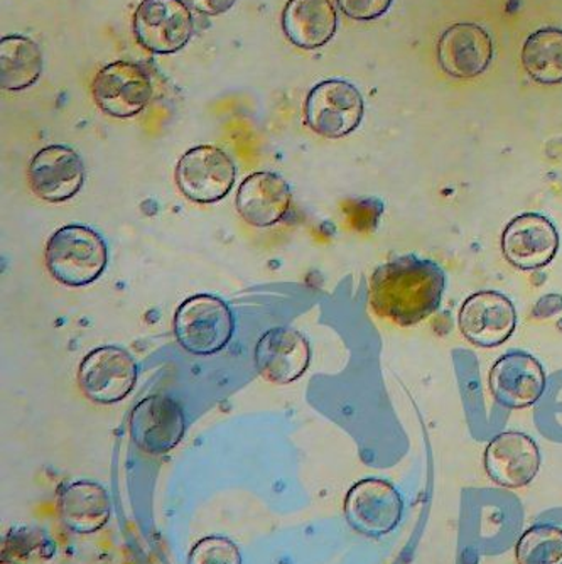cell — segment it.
Wrapping results in <instances>:
<instances>
[{
	"instance_id": "83f0119b",
	"label": "cell",
	"mask_w": 562,
	"mask_h": 564,
	"mask_svg": "<svg viewBox=\"0 0 562 564\" xmlns=\"http://www.w3.org/2000/svg\"><path fill=\"white\" fill-rule=\"evenodd\" d=\"M0 564H15V563H14V561L9 560V557H8V560H6V557H2V563H0Z\"/></svg>"
},
{
	"instance_id": "44dd1931",
	"label": "cell",
	"mask_w": 562,
	"mask_h": 564,
	"mask_svg": "<svg viewBox=\"0 0 562 564\" xmlns=\"http://www.w3.org/2000/svg\"><path fill=\"white\" fill-rule=\"evenodd\" d=\"M43 53L30 37L8 36L0 41V87L22 91L33 87L43 73Z\"/></svg>"
},
{
	"instance_id": "8992f818",
	"label": "cell",
	"mask_w": 562,
	"mask_h": 564,
	"mask_svg": "<svg viewBox=\"0 0 562 564\" xmlns=\"http://www.w3.org/2000/svg\"><path fill=\"white\" fill-rule=\"evenodd\" d=\"M132 25L138 43L152 55L177 53L195 31L192 11L183 0H142Z\"/></svg>"
},
{
	"instance_id": "2e32d148",
	"label": "cell",
	"mask_w": 562,
	"mask_h": 564,
	"mask_svg": "<svg viewBox=\"0 0 562 564\" xmlns=\"http://www.w3.org/2000/svg\"><path fill=\"white\" fill-rule=\"evenodd\" d=\"M544 369L538 358L526 351H510L498 358L490 370V391L495 401L507 409H527L545 391Z\"/></svg>"
},
{
	"instance_id": "d4e9b609",
	"label": "cell",
	"mask_w": 562,
	"mask_h": 564,
	"mask_svg": "<svg viewBox=\"0 0 562 564\" xmlns=\"http://www.w3.org/2000/svg\"><path fill=\"white\" fill-rule=\"evenodd\" d=\"M187 564H244L237 544L221 535H208L193 546Z\"/></svg>"
},
{
	"instance_id": "5b68a950",
	"label": "cell",
	"mask_w": 562,
	"mask_h": 564,
	"mask_svg": "<svg viewBox=\"0 0 562 564\" xmlns=\"http://www.w3.org/2000/svg\"><path fill=\"white\" fill-rule=\"evenodd\" d=\"M237 167L224 149L196 145L181 156L174 173L177 188L199 205L217 203L234 188Z\"/></svg>"
},
{
	"instance_id": "ba28073f",
	"label": "cell",
	"mask_w": 562,
	"mask_h": 564,
	"mask_svg": "<svg viewBox=\"0 0 562 564\" xmlns=\"http://www.w3.org/2000/svg\"><path fill=\"white\" fill-rule=\"evenodd\" d=\"M343 512L352 529L370 538H380L402 521L404 500L389 481L364 478L346 494Z\"/></svg>"
},
{
	"instance_id": "d6986e66",
	"label": "cell",
	"mask_w": 562,
	"mask_h": 564,
	"mask_svg": "<svg viewBox=\"0 0 562 564\" xmlns=\"http://www.w3.org/2000/svg\"><path fill=\"white\" fill-rule=\"evenodd\" d=\"M58 514L63 524L76 534H94L109 522L112 502L97 481H75L58 496Z\"/></svg>"
},
{
	"instance_id": "7a4b0ae2",
	"label": "cell",
	"mask_w": 562,
	"mask_h": 564,
	"mask_svg": "<svg viewBox=\"0 0 562 564\" xmlns=\"http://www.w3.org/2000/svg\"><path fill=\"white\" fill-rule=\"evenodd\" d=\"M107 262L104 237L87 225H65L47 240V271L65 286H88L104 274Z\"/></svg>"
},
{
	"instance_id": "7402d4cb",
	"label": "cell",
	"mask_w": 562,
	"mask_h": 564,
	"mask_svg": "<svg viewBox=\"0 0 562 564\" xmlns=\"http://www.w3.org/2000/svg\"><path fill=\"white\" fill-rule=\"evenodd\" d=\"M522 65L538 84H562V30L544 28L530 34L523 43Z\"/></svg>"
},
{
	"instance_id": "8fae6325",
	"label": "cell",
	"mask_w": 562,
	"mask_h": 564,
	"mask_svg": "<svg viewBox=\"0 0 562 564\" xmlns=\"http://www.w3.org/2000/svg\"><path fill=\"white\" fill-rule=\"evenodd\" d=\"M458 326L463 337L475 347H498L516 332V306L497 291H479L463 303Z\"/></svg>"
},
{
	"instance_id": "cb8c5ba5",
	"label": "cell",
	"mask_w": 562,
	"mask_h": 564,
	"mask_svg": "<svg viewBox=\"0 0 562 564\" xmlns=\"http://www.w3.org/2000/svg\"><path fill=\"white\" fill-rule=\"evenodd\" d=\"M6 554L18 557H51L55 554L56 546L46 532L30 525H15L9 531L2 543Z\"/></svg>"
},
{
	"instance_id": "52a82bcc",
	"label": "cell",
	"mask_w": 562,
	"mask_h": 564,
	"mask_svg": "<svg viewBox=\"0 0 562 564\" xmlns=\"http://www.w3.org/2000/svg\"><path fill=\"white\" fill-rule=\"evenodd\" d=\"M138 364L119 347H98L78 367V386L95 404L112 405L126 399L138 382Z\"/></svg>"
},
{
	"instance_id": "4316f807",
	"label": "cell",
	"mask_w": 562,
	"mask_h": 564,
	"mask_svg": "<svg viewBox=\"0 0 562 564\" xmlns=\"http://www.w3.org/2000/svg\"><path fill=\"white\" fill-rule=\"evenodd\" d=\"M190 6L205 15H220L230 11L237 0H187Z\"/></svg>"
},
{
	"instance_id": "7c38bea8",
	"label": "cell",
	"mask_w": 562,
	"mask_h": 564,
	"mask_svg": "<svg viewBox=\"0 0 562 564\" xmlns=\"http://www.w3.org/2000/svg\"><path fill=\"white\" fill-rule=\"evenodd\" d=\"M28 177L37 198L47 203L68 202L84 186L85 164L68 145H46L31 160Z\"/></svg>"
},
{
	"instance_id": "5bb4252c",
	"label": "cell",
	"mask_w": 562,
	"mask_h": 564,
	"mask_svg": "<svg viewBox=\"0 0 562 564\" xmlns=\"http://www.w3.org/2000/svg\"><path fill=\"white\" fill-rule=\"evenodd\" d=\"M485 471L505 489H522L541 468L538 443L520 431H505L488 443L485 449Z\"/></svg>"
},
{
	"instance_id": "ffe728a7",
	"label": "cell",
	"mask_w": 562,
	"mask_h": 564,
	"mask_svg": "<svg viewBox=\"0 0 562 564\" xmlns=\"http://www.w3.org/2000/svg\"><path fill=\"white\" fill-rule=\"evenodd\" d=\"M338 14L329 0H289L282 31L294 46L317 50L335 36Z\"/></svg>"
},
{
	"instance_id": "9a60e30c",
	"label": "cell",
	"mask_w": 562,
	"mask_h": 564,
	"mask_svg": "<svg viewBox=\"0 0 562 564\" xmlns=\"http://www.w3.org/2000/svg\"><path fill=\"white\" fill-rule=\"evenodd\" d=\"M494 40L482 25L460 22L447 28L437 43V59L446 75L472 80L490 66Z\"/></svg>"
},
{
	"instance_id": "30bf717a",
	"label": "cell",
	"mask_w": 562,
	"mask_h": 564,
	"mask_svg": "<svg viewBox=\"0 0 562 564\" xmlns=\"http://www.w3.org/2000/svg\"><path fill=\"white\" fill-rule=\"evenodd\" d=\"M184 430L183 409L166 394L148 395L130 413V440L149 455H164L176 448Z\"/></svg>"
},
{
	"instance_id": "e0dca14e",
	"label": "cell",
	"mask_w": 562,
	"mask_h": 564,
	"mask_svg": "<svg viewBox=\"0 0 562 564\" xmlns=\"http://www.w3.org/2000/svg\"><path fill=\"white\" fill-rule=\"evenodd\" d=\"M253 360L263 379L285 386L304 376L310 367V341L298 329L278 326L259 338Z\"/></svg>"
},
{
	"instance_id": "3957f363",
	"label": "cell",
	"mask_w": 562,
	"mask_h": 564,
	"mask_svg": "<svg viewBox=\"0 0 562 564\" xmlns=\"http://www.w3.org/2000/svg\"><path fill=\"white\" fill-rule=\"evenodd\" d=\"M235 319L228 304L213 294H195L174 313L177 344L193 355L224 350L234 337Z\"/></svg>"
},
{
	"instance_id": "ac0fdd59",
	"label": "cell",
	"mask_w": 562,
	"mask_h": 564,
	"mask_svg": "<svg viewBox=\"0 0 562 564\" xmlns=\"http://www.w3.org/2000/svg\"><path fill=\"white\" fill-rule=\"evenodd\" d=\"M291 186L278 173L259 171L244 180L235 207L247 224L267 228L279 224L291 208Z\"/></svg>"
},
{
	"instance_id": "603a6c76",
	"label": "cell",
	"mask_w": 562,
	"mask_h": 564,
	"mask_svg": "<svg viewBox=\"0 0 562 564\" xmlns=\"http://www.w3.org/2000/svg\"><path fill=\"white\" fill-rule=\"evenodd\" d=\"M519 564H562V529L536 524L520 535L516 547Z\"/></svg>"
},
{
	"instance_id": "4fadbf2b",
	"label": "cell",
	"mask_w": 562,
	"mask_h": 564,
	"mask_svg": "<svg viewBox=\"0 0 562 564\" xmlns=\"http://www.w3.org/2000/svg\"><path fill=\"white\" fill-rule=\"evenodd\" d=\"M559 250L554 224L539 214H522L508 221L501 234V252L520 271H538L551 264Z\"/></svg>"
},
{
	"instance_id": "6da1fadb",
	"label": "cell",
	"mask_w": 562,
	"mask_h": 564,
	"mask_svg": "<svg viewBox=\"0 0 562 564\" xmlns=\"http://www.w3.org/2000/svg\"><path fill=\"white\" fill-rule=\"evenodd\" d=\"M446 275L440 264L400 256L380 265L370 279V306L393 325L414 326L440 310Z\"/></svg>"
},
{
	"instance_id": "277c9868",
	"label": "cell",
	"mask_w": 562,
	"mask_h": 564,
	"mask_svg": "<svg viewBox=\"0 0 562 564\" xmlns=\"http://www.w3.org/2000/svg\"><path fill=\"white\" fill-rule=\"evenodd\" d=\"M364 113V97L354 84L325 80L311 88L304 106V122L321 138L339 139L360 126Z\"/></svg>"
},
{
	"instance_id": "484cf974",
	"label": "cell",
	"mask_w": 562,
	"mask_h": 564,
	"mask_svg": "<svg viewBox=\"0 0 562 564\" xmlns=\"http://www.w3.org/2000/svg\"><path fill=\"white\" fill-rule=\"evenodd\" d=\"M393 0H336L339 11L354 21H374L382 18Z\"/></svg>"
},
{
	"instance_id": "9c48e42d",
	"label": "cell",
	"mask_w": 562,
	"mask_h": 564,
	"mask_svg": "<svg viewBox=\"0 0 562 564\" xmlns=\"http://www.w3.org/2000/svg\"><path fill=\"white\" fill-rule=\"evenodd\" d=\"M91 95L101 112L117 119H129L149 106L154 87L149 73L138 63L116 62L97 73Z\"/></svg>"
}]
</instances>
